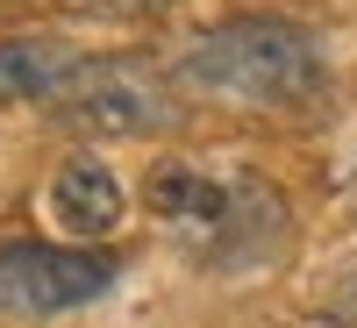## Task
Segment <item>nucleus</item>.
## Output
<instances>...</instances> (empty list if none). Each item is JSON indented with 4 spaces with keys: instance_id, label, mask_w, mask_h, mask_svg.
Instances as JSON below:
<instances>
[{
    "instance_id": "1",
    "label": "nucleus",
    "mask_w": 357,
    "mask_h": 328,
    "mask_svg": "<svg viewBox=\"0 0 357 328\" xmlns=\"http://www.w3.org/2000/svg\"><path fill=\"white\" fill-rule=\"evenodd\" d=\"M143 207L178 243V257L215 279H257L293 250V200L257 164L165 157L143 178Z\"/></svg>"
},
{
    "instance_id": "2",
    "label": "nucleus",
    "mask_w": 357,
    "mask_h": 328,
    "mask_svg": "<svg viewBox=\"0 0 357 328\" xmlns=\"http://www.w3.org/2000/svg\"><path fill=\"white\" fill-rule=\"evenodd\" d=\"M178 86L243 114H314L329 107V50L293 15H229L178 50Z\"/></svg>"
},
{
    "instance_id": "7",
    "label": "nucleus",
    "mask_w": 357,
    "mask_h": 328,
    "mask_svg": "<svg viewBox=\"0 0 357 328\" xmlns=\"http://www.w3.org/2000/svg\"><path fill=\"white\" fill-rule=\"evenodd\" d=\"M314 314L321 321H336V328H357V257H343L329 279H321L314 292Z\"/></svg>"
},
{
    "instance_id": "4",
    "label": "nucleus",
    "mask_w": 357,
    "mask_h": 328,
    "mask_svg": "<svg viewBox=\"0 0 357 328\" xmlns=\"http://www.w3.org/2000/svg\"><path fill=\"white\" fill-rule=\"evenodd\" d=\"M114 292V257L93 243H0V314L50 321Z\"/></svg>"
},
{
    "instance_id": "3",
    "label": "nucleus",
    "mask_w": 357,
    "mask_h": 328,
    "mask_svg": "<svg viewBox=\"0 0 357 328\" xmlns=\"http://www.w3.org/2000/svg\"><path fill=\"white\" fill-rule=\"evenodd\" d=\"M43 114H57V122L79 129V136H165L178 100H172V86L151 65H136V57L79 50L72 72L57 79V93L43 100Z\"/></svg>"
},
{
    "instance_id": "5",
    "label": "nucleus",
    "mask_w": 357,
    "mask_h": 328,
    "mask_svg": "<svg viewBox=\"0 0 357 328\" xmlns=\"http://www.w3.org/2000/svg\"><path fill=\"white\" fill-rule=\"evenodd\" d=\"M43 214H50V228L65 235V243H107V235L122 228V214H129V193H122V178H114V164L65 157L50 171V186H43Z\"/></svg>"
},
{
    "instance_id": "6",
    "label": "nucleus",
    "mask_w": 357,
    "mask_h": 328,
    "mask_svg": "<svg viewBox=\"0 0 357 328\" xmlns=\"http://www.w3.org/2000/svg\"><path fill=\"white\" fill-rule=\"evenodd\" d=\"M72 43L57 36H0V114L8 107H43L57 93V79L72 72Z\"/></svg>"
}]
</instances>
